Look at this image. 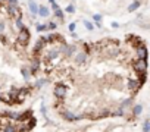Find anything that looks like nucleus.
Segmentation results:
<instances>
[{
    "mask_svg": "<svg viewBox=\"0 0 150 132\" xmlns=\"http://www.w3.org/2000/svg\"><path fill=\"white\" fill-rule=\"evenodd\" d=\"M147 60H141V59H137L134 62V65H132V69L135 70V74L140 76L143 74H147Z\"/></svg>",
    "mask_w": 150,
    "mask_h": 132,
    "instance_id": "f257e3e1",
    "label": "nucleus"
},
{
    "mask_svg": "<svg viewBox=\"0 0 150 132\" xmlns=\"http://www.w3.org/2000/svg\"><path fill=\"white\" fill-rule=\"evenodd\" d=\"M6 12L7 15L13 18V19H16V18H22V12H21V7L18 6V5H12V3H7L6 6Z\"/></svg>",
    "mask_w": 150,
    "mask_h": 132,
    "instance_id": "f03ea898",
    "label": "nucleus"
},
{
    "mask_svg": "<svg viewBox=\"0 0 150 132\" xmlns=\"http://www.w3.org/2000/svg\"><path fill=\"white\" fill-rule=\"evenodd\" d=\"M30 38H31V34H30L28 28L21 30L19 34H18V43H19L21 46H26V44H28V41H30Z\"/></svg>",
    "mask_w": 150,
    "mask_h": 132,
    "instance_id": "7ed1b4c3",
    "label": "nucleus"
},
{
    "mask_svg": "<svg viewBox=\"0 0 150 132\" xmlns=\"http://www.w3.org/2000/svg\"><path fill=\"white\" fill-rule=\"evenodd\" d=\"M66 93H68V90H66L65 84H62V82L56 84L55 90H53V94H55V97H56V99H60V100L66 97Z\"/></svg>",
    "mask_w": 150,
    "mask_h": 132,
    "instance_id": "20e7f679",
    "label": "nucleus"
},
{
    "mask_svg": "<svg viewBox=\"0 0 150 132\" xmlns=\"http://www.w3.org/2000/svg\"><path fill=\"white\" fill-rule=\"evenodd\" d=\"M135 56L137 59H141V60H147V56H149V51H147V47L144 44H141L135 49Z\"/></svg>",
    "mask_w": 150,
    "mask_h": 132,
    "instance_id": "39448f33",
    "label": "nucleus"
},
{
    "mask_svg": "<svg viewBox=\"0 0 150 132\" xmlns=\"http://www.w3.org/2000/svg\"><path fill=\"white\" fill-rule=\"evenodd\" d=\"M127 85H128V90L130 91H132V93H135L137 90H140V84H138V79H135V78H128L127 79Z\"/></svg>",
    "mask_w": 150,
    "mask_h": 132,
    "instance_id": "423d86ee",
    "label": "nucleus"
},
{
    "mask_svg": "<svg viewBox=\"0 0 150 132\" xmlns=\"http://www.w3.org/2000/svg\"><path fill=\"white\" fill-rule=\"evenodd\" d=\"M44 44H46V43H44L41 38L38 40V41H35V44H34V47H32V53H34V57H38V55H40V53L44 50Z\"/></svg>",
    "mask_w": 150,
    "mask_h": 132,
    "instance_id": "0eeeda50",
    "label": "nucleus"
},
{
    "mask_svg": "<svg viewBox=\"0 0 150 132\" xmlns=\"http://www.w3.org/2000/svg\"><path fill=\"white\" fill-rule=\"evenodd\" d=\"M40 65H41V62H40V59L38 57H32V62H31V66H30V69H31V74L32 75H35L40 70Z\"/></svg>",
    "mask_w": 150,
    "mask_h": 132,
    "instance_id": "6e6552de",
    "label": "nucleus"
},
{
    "mask_svg": "<svg viewBox=\"0 0 150 132\" xmlns=\"http://www.w3.org/2000/svg\"><path fill=\"white\" fill-rule=\"evenodd\" d=\"M38 7H40V6L37 5V2H35V0H28V9H30L32 18L38 15Z\"/></svg>",
    "mask_w": 150,
    "mask_h": 132,
    "instance_id": "1a4fd4ad",
    "label": "nucleus"
},
{
    "mask_svg": "<svg viewBox=\"0 0 150 132\" xmlns=\"http://www.w3.org/2000/svg\"><path fill=\"white\" fill-rule=\"evenodd\" d=\"M85 60H87V53H85V51L77 53V56H75V63H77V65H83Z\"/></svg>",
    "mask_w": 150,
    "mask_h": 132,
    "instance_id": "9d476101",
    "label": "nucleus"
},
{
    "mask_svg": "<svg viewBox=\"0 0 150 132\" xmlns=\"http://www.w3.org/2000/svg\"><path fill=\"white\" fill-rule=\"evenodd\" d=\"M5 116H6L7 119H11V120H16V122H19L21 113H18V112H5Z\"/></svg>",
    "mask_w": 150,
    "mask_h": 132,
    "instance_id": "9b49d317",
    "label": "nucleus"
},
{
    "mask_svg": "<svg viewBox=\"0 0 150 132\" xmlns=\"http://www.w3.org/2000/svg\"><path fill=\"white\" fill-rule=\"evenodd\" d=\"M38 15H40L41 18H47V16L50 15V9H49L47 6H40V7H38Z\"/></svg>",
    "mask_w": 150,
    "mask_h": 132,
    "instance_id": "f8f14e48",
    "label": "nucleus"
},
{
    "mask_svg": "<svg viewBox=\"0 0 150 132\" xmlns=\"http://www.w3.org/2000/svg\"><path fill=\"white\" fill-rule=\"evenodd\" d=\"M21 74H22V76H24L25 79H30V78L32 76L30 66H22V68H21Z\"/></svg>",
    "mask_w": 150,
    "mask_h": 132,
    "instance_id": "ddd939ff",
    "label": "nucleus"
},
{
    "mask_svg": "<svg viewBox=\"0 0 150 132\" xmlns=\"http://www.w3.org/2000/svg\"><path fill=\"white\" fill-rule=\"evenodd\" d=\"M138 7H140V0H134V2L128 6V12H135Z\"/></svg>",
    "mask_w": 150,
    "mask_h": 132,
    "instance_id": "4468645a",
    "label": "nucleus"
},
{
    "mask_svg": "<svg viewBox=\"0 0 150 132\" xmlns=\"http://www.w3.org/2000/svg\"><path fill=\"white\" fill-rule=\"evenodd\" d=\"M141 112H143V106L141 104H135L134 107H132V114H134V116H140Z\"/></svg>",
    "mask_w": 150,
    "mask_h": 132,
    "instance_id": "2eb2a0df",
    "label": "nucleus"
},
{
    "mask_svg": "<svg viewBox=\"0 0 150 132\" xmlns=\"http://www.w3.org/2000/svg\"><path fill=\"white\" fill-rule=\"evenodd\" d=\"M15 26H16L19 31L25 28V25H24V22H22V18H16V19H15Z\"/></svg>",
    "mask_w": 150,
    "mask_h": 132,
    "instance_id": "dca6fc26",
    "label": "nucleus"
},
{
    "mask_svg": "<svg viewBox=\"0 0 150 132\" xmlns=\"http://www.w3.org/2000/svg\"><path fill=\"white\" fill-rule=\"evenodd\" d=\"M83 24H84V26H85V30H87V31H94V24H93V22L84 19Z\"/></svg>",
    "mask_w": 150,
    "mask_h": 132,
    "instance_id": "f3484780",
    "label": "nucleus"
},
{
    "mask_svg": "<svg viewBox=\"0 0 150 132\" xmlns=\"http://www.w3.org/2000/svg\"><path fill=\"white\" fill-rule=\"evenodd\" d=\"M3 132H18V128L15 125H12V123H9V125H6L3 128Z\"/></svg>",
    "mask_w": 150,
    "mask_h": 132,
    "instance_id": "a211bd4d",
    "label": "nucleus"
},
{
    "mask_svg": "<svg viewBox=\"0 0 150 132\" xmlns=\"http://www.w3.org/2000/svg\"><path fill=\"white\" fill-rule=\"evenodd\" d=\"M35 125H37V119H35V118H31L28 122H26V129L30 131V129H32Z\"/></svg>",
    "mask_w": 150,
    "mask_h": 132,
    "instance_id": "6ab92c4d",
    "label": "nucleus"
},
{
    "mask_svg": "<svg viewBox=\"0 0 150 132\" xmlns=\"http://www.w3.org/2000/svg\"><path fill=\"white\" fill-rule=\"evenodd\" d=\"M110 114H112V116H124V114H125V109L119 107V109H116V110H113Z\"/></svg>",
    "mask_w": 150,
    "mask_h": 132,
    "instance_id": "aec40b11",
    "label": "nucleus"
},
{
    "mask_svg": "<svg viewBox=\"0 0 150 132\" xmlns=\"http://www.w3.org/2000/svg\"><path fill=\"white\" fill-rule=\"evenodd\" d=\"M55 16L57 18V19H63V18H65V13H63V11L59 7V9H56V11H55Z\"/></svg>",
    "mask_w": 150,
    "mask_h": 132,
    "instance_id": "412c9836",
    "label": "nucleus"
},
{
    "mask_svg": "<svg viewBox=\"0 0 150 132\" xmlns=\"http://www.w3.org/2000/svg\"><path fill=\"white\" fill-rule=\"evenodd\" d=\"M75 51H77V47H75V46H68V50H66L65 55H66V56H72ZM75 55H77V53H75Z\"/></svg>",
    "mask_w": 150,
    "mask_h": 132,
    "instance_id": "4be33fe9",
    "label": "nucleus"
},
{
    "mask_svg": "<svg viewBox=\"0 0 150 132\" xmlns=\"http://www.w3.org/2000/svg\"><path fill=\"white\" fill-rule=\"evenodd\" d=\"M137 79H138V84H140V87H143V85H144V82L147 81V74H143V75H140Z\"/></svg>",
    "mask_w": 150,
    "mask_h": 132,
    "instance_id": "5701e85b",
    "label": "nucleus"
},
{
    "mask_svg": "<svg viewBox=\"0 0 150 132\" xmlns=\"http://www.w3.org/2000/svg\"><path fill=\"white\" fill-rule=\"evenodd\" d=\"M46 82H47V79H46V78H41L40 81L35 82V85H34V87H35V88H41V87H43L44 84H46Z\"/></svg>",
    "mask_w": 150,
    "mask_h": 132,
    "instance_id": "b1692460",
    "label": "nucleus"
},
{
    "mask_svg": "<svg viewBox=\"0 0 150 132\" xmlns=\"http://www.w3.org/2000/svg\"><path fill=\"white\" fill-rule=\"evenodd\" d=\"M49 28H47V24H38L37 25V31L38 32H43V31H47Z\"/></svg>",
    "mask_w": 150,
    "mask_h": 132,
    "instance_id": "393cba45",
    "label": "nucleus"
},
{
    "mask_svg": "<svg viewBox=\"0 0 150 132\" xmlns=\"http://www.w3.org/2000/svg\"><path fill=\"white\" fill-rule=\"evenodd\" d=\"M102 19H103V18H102V15H100V13H94V15H93V21H94L96 24H100V22H102Z\"/></svg>",
    "mask_w": 150,
    "mask_h": 132,
    "instance_id": "a878e982",
    "label": "nucleus"
},
{
    "mask_svg": "<svg viewBox=\"0 0 150 132\" xmlns=\"http://www.w3.org/2000/svg\"><path fill=\"white\" fill-rule=\"evenodd\" d=\"M131 101H132L131 99H127V100H124V103L121 104V107H122V109H125V107H130V106L132 104Z\"/></svg>",
    "mask_w": 150,
    "mask_h": 132,
    "instance_id": "bb28decb",
    "label": "nucleus"
},
{
    "mask_svg": "<svg viewBox=\"0 0 150 132\" xmlns=\"http://www.w3.org/2000/svg\"><path fill=\"white\" fill-rule=\"evenodd\" d=\"M65 12H66V13H74V12H75L74 5H68V6L65 7Z\"/></svg>",
    "mask_w": 150,
    "mask_h": 132,
    "instance_id": "cd10ccee",
    "label": "nucleus"
},
{
    "mask_svg": "<svg viewBox=\"0 0 150 132\" xmlns=\"http://www.w3.org/2000/svg\"><path fill=\"white\" fill-rule=\"evenodd\" d=\"M75 28H77V22H71L69 25H68V30H69V32L72 34L74 31H75Z\"/></svg>",
    "mask_w": 150,
    "mask_h": 132,
    "instance_id": "c85d7f7f",
    "label": "nucleus"
},
{
    "mask_svg": "<svg viewBox=\"0 0 150 132\" xmlns=\"http://www.w3.org/2000/svg\"><path fill=\"white\" fill-rule=\"evenodd\" d=\"M47 28H49L50 31H53V30L57 28V24H56V22H49V24H47Z\"/></svg>",
    "mask_w": 150,
    "mask_h": 132,
    "instance_id": "c756f323",
    "label": "nucleus"
},
{
    "mask_svg": "<svg viewBox=\"0 0 150 132\" xmlns=\"http://www.w3.org/2000/svg\"><path fill=\"white\" fill-rule=\"evenodd\" d=\"M150 131V122H144L143 125V132H149Z\"/></svg>",
    "mask_w": 150,
    "mask_h": 132,
    "instance_id": "7c9ffc66",
    "label": "nucleus"
},
{
    "mask_svg": "<svg viewBox=\"0 0 150 132\" xmlns=\"http://www.w3.org/2000/svg\"><path fill=\"white\" fill-rule=\"evenodd\" d=\"M5 26H6V24H5L3 21H0V34L5 31Z\"/></svg>",
    "mask_w": 150,
    "mask_h": 132,
    "instance_id": "2f4dec72",
    "label": "nucleus"
},
{
    "mask_svg": "<svg viewBox=\"0 0 150 132\" xmlns=\"http://www.w3.org/2000/svg\"><path fill=\"white\" fill-rule=\"evenodd\" d=\"M59 7H60V6H59L57 3H53V5H52V9H53V12H55L56 9H59Z\"/></svg>",
    "mask_w": 150,
    "mask_h": 132,
    "instance_id": "473e14b6",
    "label": "nucleus"
},
{
    "mask_svg": "<svg viewBox=\"0 0 150 132\" xmlns=\"http://www.w3.org/2000/svg\"><path fill=\"white\" fill-rule=\"evenodd\" d=\"M46 112H47L46 106H44V104H41V113H43V114H46Z\"/></svg>",
    "mask_w": 150,
    "mask_h": 132,
    "instance_id": "72a5a7b5",
    "label": "nucleus"
},
{
    "mask_svg": "<svg viewBox=\"0 0 150 132\" xmlns=\"http://www.w3.org/2000/svg\"><path fill=\"white\" fill-rule=\"evenodd\" d=\"M110 25H112V28H118V26H119V24H118V22H112Z\"/></svg>",
    "mask_w": 150,
    "mask_h": 132,
    "instance_id": "f704fd0d",
    "label": "nucleus"
},
{
    "mask_svg": "<svg viewBox=\"0 0 150 132\" xmlns=\"http://www.w3.org/2000/svg\"><path fill=\"white\" fill-rule=\"evenodd\" d=\"M7 3H12V5H18V0H7Z\"/></svg>",
    "mask_w": 150,
    "mask_h": 132,
    "instance_id": "c9c22d12",
    "label": "nucleus"
},
{
    "mask_svg": "<svg viewBox=\"0 0 150 132\" xmlns=\"http://www.w3.org/2000/svg\"><path fill=\"white\" fill-rule=\"evenodd\" d=\"M49 3H50V5H53V3H56V2H55V0H49Z\"/></svg>",
    "mask_w": 150,
    "mask_h": 132,
    "instance_id": "e433bc0d",
    "label": "nucleus"
},
{
    "mask_svg": "<svg viewBox=\"0 0 150 132\" xmlns=\"http://www.w3.org/2000/svg\"><path fill=\"white\" fill-rule=\"evenodd\" d=\"M18 132H28V131H18Z\"/></svg>",
    "mask_w": 150,
    "mask_h": 132,
    "instance_id": "4c0bfd02",
    "label": "nucleus"
},
{
    "mask_svg": "<svg viewBox=\"0 0 150 132\" xmlns=\"http://www.w3.org/2000/svg\"><path fill=\"white\" fill-rule=\"evenodd\" d=\"M0 94H2V90H0Z\"/></svg>",
    "mask_w": 150,
    "mask_h": 132,
    "instance_id": "58836bf2",
    "label": "nucleus"
}]
</instances>
